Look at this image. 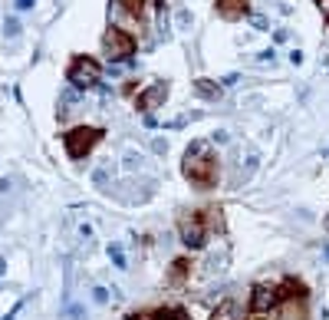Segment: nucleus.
<instances>
[{
	"mask_svg": "<svg viewBox=\"0 0 329 320\" xmlns=\"http://www.w3.org/2000/svg\"><path fill=\"white\" fill-rule=\"evenodd\" d=\"M194 93L201 99H220V86L214 80H194Z\"/></svg>",
	"mask_w": 329,
	"mask_h": 320,
	"instance_id": "11",
	"label": "nucleus"
},
{
	"mask_svg": "<svg viewBox=\"0 0 329 320\" xmlns=\"http://www.w3.org/2000/svg\"><path fill=\"white\" fill-rule=\"evenodd\" d=\"M257 60H260V63H274V60H276V53H274V50H264V53H260Z\"/></svg>",
	"mask_w": 329,
	"mask_h": 320,
	"instance_id": "25",
	"label": "nucleus"
},
{
	"mask_svg": "<svg viewBox=\"0 0 329 320\" xmlns=\"http://www.w3.org/2000/svg\"><path fill=\"white\" fill-rule=\"evenodd\" d=\"M92 182L99 185V188H106V182H109V172H106V168H96V172H92Z\"/></svg>",
	"mask_w": 329,
	"mask_h": 320,
	"instance_id": "20",
	"label": "nucleus"
},
{
	"mask_svg": "<svg viewBox=\"0 0 329 320\" xmlns=\"http://www.w3.org/2000/svg\"><path fill=\"white\" fill-rule=\"evenodd\" d=\"M164 99H168V83H152L145 93H138L135 109H138V112H152V109H158Z\"/></svg>",
	"mask_w": 329,
	"mask_h": 320,
	"instance_id": "7",
	"label": "nucleus"
},
{
	"mask_svg": "<svg viewBox=\"0 0 329 320\" xmlns=\"http://www.w3.org/2000/svg\"><path fill=\"white\" fill-rule=\"evenodd\" d=\"M240 317H244V310H240V304H237L234 297L220 300V307L214 310V320H240Z\"/></svg>",
	"mask_w": 329,
	"mask_h": 320,
	"instance_id": "10",
	"label": "nucleus"
},
{
	"mask_svg": "<svg viewBox=\"0 0 329 320\" xmlns=\"http://www.w3.org/2000/svg\"><path fill=\"white\" fill-rule=\"evenodd\" d=\"M20 30H24V27H20V20H16V17H7V20H4V40H16V37H20Z\"/></svg>",
	"mask_w": 329,
	"mask_h": 320,
	"instance_id": "14",
	"label": "nucleus"
},
{
	"mask_svg": "<svg viewBox=\"0 0 329 320\" xmlns=\"http://www.w3.org/2000/svg\"><path fill=\"white\" fill-rule=\"evenodd\" d=\"M92 300H96V304H109V300H112L109 287H102V284H96V287H92Z\"/></svg>",
	"mask_w": 329,
	"mask_h": 320,
	"instance_id": "18",
	"label": "nucleus"
},
{
	"mask_svg": "<svg viewBox=\"0 0 329 320\" xmlns=\"http://www.w3.org/2000/svg\"><path fill=\"white\" fill-rule=\"evenodd\" d=\"M33 7V0H16V10H30Z\"/></svg>",
	"mask_w": 329,
	"mask_h": 320,
	"instance_id": "31",
	"label": "nucleus"
},
{
	"mask_svg": "<svg viewBox=\"0 0 329 320\" xmlns=\"http://www.w3.org/2000/svg\"><path fill=\"white\" fill-rule=\"evenodd\" d=\"M250 27H254V30H270V20H266V17H260V14H254V17H250Z\"/></svg>",
	"mask_w": 329,
	"mask_h": 320,
	"instance_id": "19",
	"label": "nucleus"
},
{
	"mask_svg": "<svg viewBox=\"0 0 329 320\" xmlns=\"http://www.w3.org/2000/svg\"><path fill=\"white\" fill-rule=\"evenodd\" d=\"M274 40H276V43H286V40H290V33H286V30H276Z\"/></svg>",
	"mask_w": 329,
	"mask_h": 320,
	"instance_id": "30",
	"label": "nucleus"
},
{
	"mask_svg": "<svg viewBox=\"0 0 329 320\" xmlns=\"http://www.w3.org/2000/svg\"><path fill=\"white\" fill-rule=\"evenodd\" d=\"M276 294H280V304H283V300H296V297L303 300V297H306V287L300 284L296 277H286L280 287H276Z\"/></svg>",
	"mask_w": 329,
	"mask_h": 320,
	"instance_id": "9",
	"label": "nucleus"
},
{
	"mask_svg": "<svg viewBox=\"0 0 329 320\" xmlns=\"http://www.w3.org/2000/svg\"><path fill=\"white\" fill-rule=\"evenodd\" d=\"M276 307H280V294H276L274 284H257V287L250 290V310L257 313V317L274 313Z\"/></svg>",
	"mask_w": 329,
	"mask_h": 320,
	"instance_id": "6",
	"label": "nucleus"
},
{
	"mask_svg": "<svg viewBox=\"0 0 329 320\" xmlns=\"http://www.w3.org/2000/svg\"><path fill=\"white\" fill-rule=\"evenodd\" d=\"M181 172H184V178H188L194 188H201V192H208V188L218 185V159H214L211 145L204 142V139H198V142H191L188 149H184Z\"/></svg>",
	"mask_w": 329,
	"mask_h": 320,
	"instance_id": "1",
	"label": "nucleus"
},
{
	"mask_svg": "<svg viewBox=\"0 0 329 320\" xmlns=\"http://www.w3.org/2000/svg\"><path fill=\"white\" fill-rule=\"evenodd\" d=\"M326 257H329V248H326Z\"/></svg>",
	"mask_w": 329,
	"mask_h": 320,
	"instance_id": "34",
	"label": "nucleus"
},
{
	"mask_svg": "<svg viewBox=\"0 0 329 320\" xmlns=\"http://www.w3.org/2000/svg\"><path fill=\"white\" fill-rule=\"evenodd\" d=\"M178 231H181V244L191 251H201L204 244H208V238H211V231H208V224L201 221V215H184L178 224Z\"/></svg>",
	"mask_w": 329,
	"mask_h": 320,
	"instance_id": "5",
	"label": "nucleus"
},
{
	"mask_svg": "<svg viewBox=\"0 0 329 320\" xmlns=\"http://www.w3.org/2000/svg\"><path fill=\"white\" fill-rule=\"evenodd\" d=\"M214 7H218V14L224 17V20H240V17L250 10V4H247V0H218Z\"/></svg>",
	"mask_w": 329,
	"mask_h": 320,
	"instance_id": "8",
	"label": "nucleus"
},
{
	"mask_svg": "<svg viewBox=\"0 0 329 320\" xmlns=\"http://www.w3.org/2000/svg\"><path fill=\"white\" fill-rule=\"evenodd\" d=\"M102 47H106V56L112 63H132V53H135V37L122 27H109L106 37H102Z\"/></svg>",
	"mask_w": 329,
	"mask_h": 320,
	"instance_id": "2",
	"label": "nucleus"
},
{
	"mask_svg": "<svg viewBox=\"0 0 329 320\" xmlns=\"http://www.w3.org/2000/svg\"><path fill=\"white\" fill-rule=\"evenodd\" d=\"M122 165H126V172H138V168H142V155L135 152V149H128V152L122 155Z\"/></svg>",
	"mask_w": 329,
	"mask_h": 320,
	"instance_id": "16",
	"label": "nucleus"
},
{
	"mask_svg": "<svg viewBox=\"0 0 329 320\" xmlns=\"http://www.w3.org/2000/svg\"><path fill=\"white\" fill-rule=\"evenodd\" d=\"M63 103H66V106L79 103V89H76V86H70V89H66V93H63Z\"/></svg>",
	"mask_w": 329,
	"mask_h": 320,
	"instance_id": "21",
	"label": "nucleus"
},
{
	"mask_svg": "<svg viewBox=\"0 0 329 320\" xmlns=\"http://www.w3.org/2000/svg\"><path fill=\"white\" fill-rule=\"evenodd\" d=\"M106 254H109V261L118 267V271H126V267H128V261H126V251H122V244H109V248H106Z\"/></svg>",
	"mask_w": 329,
	"mask_h": 320,
	"instance_id": "13",
	"label": "nucleus"
},
{
	"mask_svg": "<svg viewBox=\"0 0 329 320\" xmlns=\"http://www.w3.org/2000/svg\"><path fill=\"white\" fill-rule=\"evenodd\" d=\"M290 63H293V66L303 63V50H293V53H290Z\"/></svg>",
	"mask_w": 329,
	"mask_h": 320,
	"instance_id": "28",
	"label": "nucleus"
},
{
	"mask_svg": "<svg viewBox=\"0 0 329 320\" xmlns=\"http://www.w3.org/2000/svg\"><path fill=\"white\" fill-rule=\"evenodd\" d=\"M184 274H188V257H178V261L172 264V284H181Z\"/></svg>",
	"mask_w": 329,
	"mask_h": 320,
	"instance_id": "15",
	"label": "nucleus"
},
{
	"mask_svg": "<svg viewBox=\"0 0 329 320\" xmlns=\"http://www.w3.org/2000/svg\"><path fill=\"white\" fill-rule=\"evenodd\" d=\"M99 139H102V129L76 126V129H70V132L63 136V145H66V152H70V159H86V155L96 149Z\"/></svg>",
	"mask_w": 329,
	"mask_h": 320,
	"instance_id": "3",
	"label": "nucleus"
},
{
	"mask_svg": "<svg viewBox=\"0 0 329 320\" xmlns=\"http://www.w3.org/2000/svg\"><path fill=\"white\" fill-rule=\"evenodd\" d=\"M158 320H188V313L181 307H164V310H158Z\"/></svg>",
	"mask_w": 329,
	"mask_h": 320,
	"instance_id": "17",
	"label": "nucleus"
},
{
	"mask_svg": "<svg viewBox=\"0 0 329 320\" xmlns=\"http://www.w3.org/2000/svg\"><path fill=\"white\" fill-rule=\"evenodd\" d=\"M257 165H260V152H257V149H250V152H247V172H254Z\"/></svg>",
	"mask_w": 329,
	"mask_h": 320,
	"instance_id": "22",
	"label": "nucleus"
},
{
	"mask_svg": "<svg viewBox=\"0 0 329 320\" xmlns=\"http://www.w3.org/2000/svg\"><path fill=\"white\" fill-rule=\"evenodd\" d=\"M178 27H181V30H188V27H191V14H188V10H178Z\"/></svg>",
	"mask_w": 329,
	"mask_h": 320,
	"instance_id": "24",
	"label": "nucleus"
},
{
	"mask_svg": "<svg viewBox=\"0 0 329 320\" xmlns=\"http://www.w3.org/2000/svg\"><path fill=\"white\" fill-rule=\"evenodd\" d=\"M152 152L164 155V152H168V142H164V139H152Z\"/></svg>",
	"mask_w": 329,
	"mask_h": 320,
	"instance_id": "23",
	"label": "nucleus"
},
{
	"mask_svg": "<svg viewBox=\"0 0 329 320\" xmlns=\"http://www.w3.org/2000/svg\"><path fill=\"white\" fill-rule=\"evenodd\" d=\"M145 4H148V0H116V7H122V10H128V14L132 17H145Z\"/></svg>",
	"mask_w": 329,
	"mask_h": 320,
	"instance_id": "12",
	"label": "nucleus"
},
{
	"mask_svg": "<svg viewBox=\"0 0 329 320\" xmlns=\"http://www.w3.org/2000/svg\"><path fill=\"white\" fill-rule=\"evenodd\" d=\"M0 192H10V182H7V178H0Z\"/></svg>",
	"mask_w": 329,
	"mask_h": 320,
	"instance_id": "33",
	"label": "nucleus"
},
{
	"mask_svg": "<svg viewBox=\"0 0 329 320\" xmlns=\"http://www.w3.org/2000/svg\"><path fill=\"white\" fill-rule=\"evenodd\" d=\"M70 317L72 320H86V310H82V307H70Z\"/></svg>",
	"mask_w": 329,
	"mask_h": 320,
	"instance_id": "26",
	"label": "nucleus"
},
{
	"mask_svg": "<svg viewBox=\"0 0 329 320\" xmlns=\"http://www.w3.org/2000/svg\"><path fill=\"white\" fill-rule=\"evenodd\" d=\"M66 76H70V86L92 89V86H99V63H96L92 56H72Z\"/></svg>",
	"mask_w": 329,
	"mask_h": 320,
	"instance_id": "4",
	"label": "nucleus"
},
{
	"mask_svg": "<svg viewBox=\"0 0 329 320\" xmlns=\"http://www.w3.org/2000/svg\"><path fill=\"white\" fill-rule=\"evenodd\" d=\"M7 274V257H0V277Z\"/></svg>",
	"mask_w": 329,
	"mask_h": 320,
	"instance_id": "32",
	"label": "nucleus"
},
{
	"mask_svg": "<svg viewBox=\"0 0 329 320\" xmlns=\"http://www.w3.org/2000/svg\"><path fill=\"white\" fill-rule=\"evenodd\" d=\"M79 238H92V224H79Z\"/></svg>",
	"mask_w": 329,
	"mask_h": 320,
	"instance_id": "27",
	"label": "nucleus"
},
{
	"mask_svg": "<svg viewBox=\"0 0 329 320\" xmlns=\"http://www.w3.org/2000/svg\"><path fill=\"white\" fill-rule=\"evenodd\" d=\"M24 304H26V300H16V307H14V310H10V313H7V317H4V320H14V317H16V313L24 310Z\"/></svg>",
	"mask_w": 329,
	"mask_h": 320,
	"instance_id": "29",
	"label": "nucleus"
}]
</instances>
